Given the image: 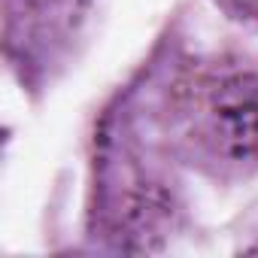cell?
<instances>
[{"mask_svg": "<svg viewBox=\"0 0 258 258\" xmlns=\"http://www.w3.org/2000/svg\"><path fill=\"white\" fill-rule=\"evenodd\" d=\"M176 140L216 173L258 170V73L237 64H201L167 94Z\"/></svg>", "mask_w": 258, "mask_h": 258, "instance_id": "1", "label": "cell"}, {"mask_svg": "<svg viewBox=\"0 0 258 258\" xmlns=\"http://www.w3.org/2000/svg\"><path fill=\"white\" fill-rule=\"evenodd\" d=\"M88 0H7V37L10 43L43 49L76 28Z\"/></svg>", "mask_w": 258, "mask_h": 258, "instance_id": "2", "label": "cell"}]
</instances>
